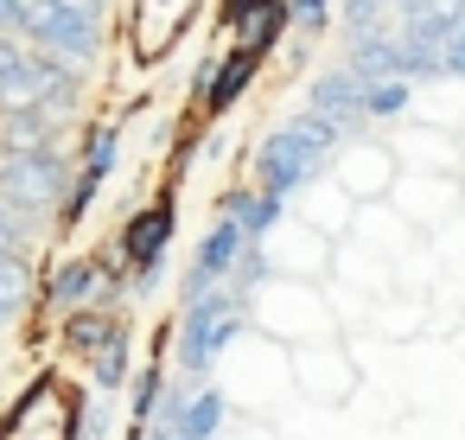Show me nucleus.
Instances as JSON below:
<instances>
[{"instance_id": "f03ea898", "label": "nucleus", "mask_w": 465, "mask_h": 440, "mask_svg": "<svg viewBox=\"0 0 465 440\" xmlns=\"http://www.w3.org/2000/svg\"><path fill=\"white\" fill-rule=\"evenodd\" d=\"M103 14H109V0H33L26 45H39L64 65H90L103 52Z\"/></svg>"}, {"instance_id": "f257e3e1", "label": "nucleus", "mask_w": 465, "mask_h": 440, "mask_svg": "<svg viewBox=\"0 0 465 440\" xmlns=\"http://www.w3.org/2000/svg\"><path fill=\"white\" fill-rule=\"evenodd\" d=\"M84 96V71L26 45V39H0V115L7 109H52L71 115Z\"/></svg>"}, {"instance_id": "dca6fc26", "label": "nucleus", "mask_w": 465, "mask_h": 440, "mask_svg": "<svg viewBox=\"0 0 465 440\" xmlns=\"http://www.w3.org/2000/svg\"><path fill=\"white\" fill-rule=\"evenodd\" d=\"M262 7H268V0H223V26H230V33H242Z\"/></svg>"}, {"instance_id": "ddd939ff", "label": "nucleus", "mask_w": 465, "mask_h": 440, "mask_svg": "<svg viewBox=\"0 0 465 440\" xmlns=\"http://www.w3.org/2000/svg\"><path fill=\"white\" fill-rule=\"evenodd\" d=\"M281 26H287V0H268V7L236 33V45H242V52H255V58H268V45L281 39Z\"/></svg>"}, {"instance_id": "423d86ee", "label": "nucleus", "mask_w": 465, "mask_h": 440, "mask_svg": "<svg viewBox=\"0 0 465 440\" xmlns=\"http://www.w3.org/2000/svg\"><path fill=\"white\" fill-rule=\"evenodd\" d=\"M115 147H122V141H115L109 122H96V128L84 135V166L71 173V198H64V211H58L64 224H77V217L90 211V198L109 185V173H115Z\"/></svg>"}, {"instance_id": "0eeeda50", "label": "nucleus", "mask_w": 465, "mask_h": 440, "mask_svg": "<svg viewBox=\"0 0 465 440\" xmlns=\"http://www.w3.org/2000/svg\"><path fill=\"white\" fill-rule=\"evenodd\" d=\"M236 249H242V224L236 217H223L204 243H198V262H192V275H185V294L198 300V294H211L230 268H236Z\"/></svg>"}, {"instance_id": "f8f14e48", "label": "nucleus", "mask_w": 465, "mask_h": 440, "mask_svg": "<svg viewBox=\"0 0 465 440\" xmlns=\"http://www.w3.org/2000/svg\"><path fill=\"white\" fill-rule=\"evenodd\" d=\"M306 160H312V141H300V135H274L268 154H262V185H268V192H287V185L306 173Z\"/></svg>"}, {"instance_id": "20e7f679", "label": "nucleus", "mask_w": 465, "mask_h": 440, "mask_svg": "<svg viewBox=\"0 0 465 440\" xmlns=\"http://www.w3.org/2000/svg\"><path fill=\"white\" fill-rule=\"evenodd\" d=\"M173 243V192H160L153 205H141L128 224H122V262H128V281L147 294L160 281V255Z\"/></svg>"}, {"instance_id": "7ed1b4c3", "label": "nucleus", "mask_w": 465, "mask_h": 440, "mask_svg": "<svg viewBox=\"0 0 465 440\" xmlns=\"http://www.w3.org/2000/svg\"><path fill=\"white\" fill-rule=\"evenodd\" d=\"M71 160L58 147L45 154H0V205H14L26 217H45V211H64L71 198Z\"/></svg>"}, {"instance_id": "9d476101", "label": "nucleus", "mask_w": 465, "mask_h": 440, "mask_svg": "<svg viewBox=\"0 0 465 440\" xmlns=\"http://www.w3.org/2000/svg\"><path fill=\"white\" fill-rule=\"evenodd\" d=\"M64 345L84 351V357H103V351H115V345H128V325H122L109 306H84V313L64 319Z\"/></svg>"}, {"instance_id": "4468645a", "label": "nucleus", "mask_w": 465, "mask_h": 440, "mask_svg": "<svg viewBox=\"0 0 465 440\" xmlns=\"http://www.w3.org/2000/svg\"><path fill=\"white\" fill-rule=\"evenodd\" d=\"M90 376H96V389H122V383H128V345L90 357Z\"/></svg>"}, {"instance_id": "6e6552de", "label": "nucleus", "mask_w": 465, "mask_h": 440, "mask_svg": "<svg viewBox=\"0 0 465 440\" xmlns=\"http://www.w3.org/2000/svg\"><path fill=\"white\" fill-rule=\"evenodd\" d=\"M255 65H262V58H255V52H242V45H236L223 65H204V71H198V103H204L211 115H223V109L255 84Z\"/></svg>"}, {"instance_id": "1a4fd4ad", "label": "nucleus", "mask_w": 465, "mask_h": 440, "mask_svg": "<svg viewBox=\"0 0 465 440\" xmlns=\"http://www.w3.org/2000/svg\"><path fill=\"white\" fill-rule=\"evenodd\" d=\"M64 141V115L52 109H7L0 115V154H45Z\"/></svg>"}, {"instance_id": "9b49d317", "label": "nucleus", "mask_w": 465, "mask_h": 440, "mask_svg": "<svg viewBox=\"0 0 465 440\" xmlns=\"http://www.w3.org/2000/svg\"><path fill=\"white\" fill-rule=\"evenodd\" d=\"M45 300L64 306V313H84L103 300V262H64L52 281H45Z\"/></svg>"}, {"instance_id": "39448f33", "label": "nucleus", "mask_w": 465, "mask_h": 440, "mask_svg": "<svg viewBox=\"0 0 465 440\" xmlns=\"http://www.w3.org/2000/svg\"><path fill=\"white\" fill-rule=\"evenodd\" d=\"M230 332H236V300L230 294H198L192 306H185V319H179V364L185 370H204L223 345H230Z\"/></svg>"}, {"instance_id": "f3484780", "label": "nucleus", "mask_w": 465, "mask_h": 440, "mask_svg": "<svg viewBox=\"0 0 465 440\" xmlns=\"http://www.w3.org/2000/svg\"><path fill=\"white\" fill-rule=\"evenodd\" d=\"M293 7H300V14H306V20H312V14H319V7H325V0H293Z\"/></svg>"}, {"instance_id": "2eb2a0df", "label": "nucleus", "mask_w": 465, "mask_h": 440, "mask_svg": "<svg viewBox=\"0 0 465 440\" xmlns=\"http://www.w3.org/2000/svg\"><path fill=\"white\" fill-rule=\"evenodd\" d=\"M0 39H33V0H0Z\"/></svg>"}]
</instances>
